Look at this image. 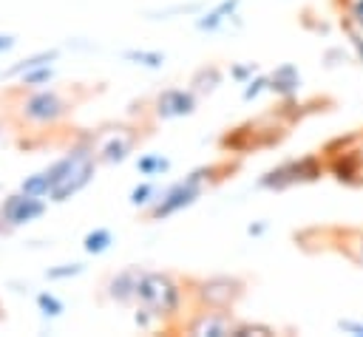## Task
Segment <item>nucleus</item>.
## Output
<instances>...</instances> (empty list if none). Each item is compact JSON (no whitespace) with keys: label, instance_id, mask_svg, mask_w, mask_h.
Listing matches in <instances>:
<instances>
[{"label":"nucleus","instance_id":"obj_1","mask_svg":"<svg viewBox=\"0 0 363 337\" xmlns=\"http://www.w3.org/2000/svg\"><path fill=\"white\" fill-rule=\"evenodd\" d=\"M136 300L142 306V323L147 317H167L179 312L182 303V289L170 275L162 272H142L139 289H136Z\"/></svg>","mask_w":363,"mask_h":337},{"label":"nucleus","instance_id":"obj_2","mask_svg":"<svg viewBox=\"0 0 363 337\" xmlns=\"http://www.w3.org/2000/svg\"><path fill=\"white\" fill-rule=\"evenodd\" d=\"M326 176V161L318 153H306V156H298V159H286L281 164H275L272 170H267L261 176V187L267 190H289V187H298V184H312L318 178Z\"/></svg>","mask_w":363,"mask_h":337},{"label":"nucleus","instance_id":"obj_3","mask_svg":"<svg viewBox=\"0 0 363 337\" xmlns=\"http://www.w3.org/2000/svg\"><path fill=\"white\" fill-rule=\"evenodd\" d=\"M216 173H218V167H201V170L190 173L184 181H176L173 187H167V190L159 195L156 207L150 210V218H167V215H173L176 210L193 204V201L201 195L204 181H207L210 176H216Z\"/></svg>","mask_w":363,"mask_h":337},{"label":"nucleus","instance_id":"obj_4","mask_svg":"<svg viewBox=\"0 0 363 337\" xmlns=\"http://www.w3.org/2000/svg\"><path fill=\"white\" fill-rule=\"evenodd\" d=\"M320 238V249L337 252L357 266H363V227H329V229H312Z\"/></svg>","mask_w":363,"mask_h":337},{"label":"nucleus","instance_id":"obj_5","mask_svg":"<svg viewBox=\"0 0 363 337\" xmlns=\"http://www.w3.org/2000/svg\"><path fill=\"white\" fill-rule=\"evenodd\" d=\"M193 292H196L199 303L207 306V309H230V306L244 295V283H241L238 278L218 275V278L199 280Z\"/></svg>","mask_w":363,"mask_h":337},{"label":"nucleus","instance_id":"obj_6","mask_svg":"<svg viewBox=\"0 0 363 337\" xmlns=\"http://www.w3.org/2000/svg\"><path fill=\"white\" fill-rule=\"evenodd\" d=\"M286 127H289L286 122H281L278 127H267V130H264L267 136L261 139V142H264V147L278 144V142L286 136ZM258 133H261V127H258V125H247V127H238L235 133H227L221 144H224V147H230V150H247L250 144H252V147H258V142L252 139V136H258Z\"/></svg>","mask_w":363,"mask_h":337},{"label":"nucleus","instance_id":"obj_7","mask_svg":"<svg viewBox=\"0 0 363 337\" xmlns=\"http://www.w3.org/2000/svg\"><path fill=\"white\" fill-rule=\"evenodd\" d=\"M235 323L233 317L224 314V309H207L201 314H196V320L187 326L190 334H199V337H224V334H233Z\"/></svg>","mask_w":363,"mask_h":337},{"label":"nucleus","instance_id":"obj_8","mask_svg":"<svg viewBox=\"0 0 363 337\" xmlns=\"http://www.w3.org/2000/svg\"><path fill=\"white\" fill-rule=\"evenodd\" d=\"M193 108H196V96H193V91H184V88H170V91L159 93V99H156V113L164 119L193 113Z\"/></svg>","mask_w":363,"mask_h":337},{"label":"nucleus","instance_id":"obj_9","mask_svg":"<svg viewBox=\"0 0 363 337\" xmlns=\"http://www.w3.org/2000/svg\"><path fill=\"white\" fill-rule=\"evenodd\" d=\"M269 91L278 93V96H284V99L295 96V93L301 91V74H298V68H295L292 62L278 65V68L269 74Z\"/></svg>","mask_w":363,"mask_h":337},{"label":"nucleus","instance_id":"obj_10","mask_svg":"<svg viewBox=\"0 0 363 337\" xmlns=\"http://www.w3.org/2000/svg\"><path fill=\"white\" fill-rule=\"evenodd\" d=\"M91 173H94V164H91V159H85V161H79L68 176H62L54 187H51V195L60 201V198H65L68 193H77L88 178H91Z\"/></svg>","mask_w":363,"mask_h":337},{"label":"nucleus","instance_id":"obj_11","mask_svg":"<svg viewBox=\"0 0 363 337\" xmlns=\"http://www.w3.org/2000/svg\"><path fill=\"white\" fill-rule=\"evenodd\" d=\"M40 212H43V201H37V195H28V193L14 195V198L6 204V215H9L11 224L31 221V218L40 215Z\"/></svg>","mask_w":363,"mask_h":337},{"label":"nucleus","instance_id":"obj_12","mask_svg":"<svg viewBox=\"0 0 363 337\" xmlns=\"http://www.w3.org/2000/svg\"><path fill=\"white\" fill-rule=\"evenodd\" d=\"M139 280H142V272H139V269H125L122 275L113 278L111 295H113L116 300H133V297H136V289H139Z\"/></svg>","mask_w":363,"mask_h":337},{"label":"nucleus","instance_id":"obj_13","mask_svg":"<svg viewBox=\"0 0 363 337\" xmlns=\"http://www.w3.org/2000/svg\"><path fill=\"white\" fill-rule=\"evenodd\" d=\"M62 110V105H60V99L57 96H51V93H40V96H34V99H28V105H26V113L31 116V119H54L57 113Z\"/></svg>","mask_w":363,"mask_h":337},{"label":"nucleus","instance_id":"obj_14","mask_svg":"<svg viewBox=\"0 0 363 337\" xmlns=\"http://www.w3.org/2000/svg\"><path fill=\"white\" fill-rule=\"evenodd\" d=\"M130 147H133V133H116V136H111V142L102 147V156H105L108 161H122V159L130 153Z\"/></svg>","mask_w":363,"mask_h":337},{"label":"nucleus","instance_id":"obj_15","mask_svg":"<svg viewBox=\"0 0 363 337\" xmlns=\"http://www.w3.org/2000/svg\"><path fill=\"white\" fill-rule=\"evenodd\" d=\"M235 6H238V0H224V3H221V6H216L204 20H199V28H216L224 17H230V14H233V8H235Z\"/></svg>","mask_w":363,"mask_h":337},{"label":"nucleus","instance_id":"obj_16","mask_svg":"<svg viewBox=\"0 0 363 337\" xmlns=\"http://www.w3.org/2000/svg\"><path fill=\"white\" fill-rule=\"evenodd\" d=\"M340 28H343V34L349 37V51H352V57H354L357 62H363V31L354 28L352 23H346V20H340Z\"/></svg>","mask_w":363,"mask_h":337},{"label":"nucleus","instance_id":"obj_17","mask_svg":"<svg viewBox=\"0 0 363 337\" xmlns=\"http://www.w3.org/2000/svg\"><path fill=\"white\" fill-rule=\"evenodd\" d=\"M218 79H221V74H218V68H201L196 76H193V88L196 91H213L216 85H218Z\"/></svg>","mask_w":363,"mask_h":337},{"label":"nucleus","instance_id":"obj_18","mask_svg":"<svg viewBox=\"0 0 363 337\" xmlns=\"http://www.w3.org/2000/svg\"><path fill=\"white\" fill-rule=\"evenodd\" d=\"M136 167H139V173H145V176H159V173H164V170L170 167V161H167L164 156H142Z\"/></svg>","mask_w":363,"mask_h":337},{"label":"nucleus","instance_id":"obj_19","mask_svg":"<svg viewBox=\"0 0 363 337\" xmlns=\"http://www.w3.org/2000/svg\"><path fill=\"white\" fill-rule=\"evenodd\" d=\"M346 23H352L354 28L363 31V0H343V17Z\"/></svg>","mask_w":363,"mask_h":337},{"label":"nucleus","instance_id":"obj_20","mask_svg":"<svg viewBox=\"0 0 363 337\" xmlns=\"http://www.w3.org/2000/svg\"><path fill=\"white\" fill-rule=\"evenodd\" d=\"M108 244H111V232H108V229H96V232H91V235L85 238V249H88V252H102Z\"/></svg>","mask_w":363,"mask_h":337},{"label":"nucleus","instance_id":"obj_21","mask_svg":"<svg viewBox=\"0 0 363 337\" xmlns=\"http://www.w3.org/2000/svg\"><path fill=\"white\" fill-rule=\"evenodd\" d=\"M244 334H275V329L264 323H235L233 337H244Z\"/></svg>","mask_w":363,"mask_h":337},{"label":"nucleus","instance_id":"obj_22","mask_svg":"<svg viewBox=\"0 0 363 337\" xmlns=\"http://www.w3.org/2000/svg\"><path fill=\"white\" fill-rule=\"evenodd\" d=\"M128 59H139L142 65L159 68L164 62V54H159V51H128Z\"/></svg>","mask_w":363,"mask_h":337},{"label":"nucleus","instance_id":"obj_23","mask_svg":"<svg viewBox=\"0 0 363 337\" xmlns=\"http://www.w3.org/2000/svg\"><path fill=\"white\" fill-rule=\"evenodd\" d=\"M261 91H269V76L250 79V82H247V88H244V99H255Z\"/></svg>","mask_w":363,"mask_h":337},{"label":"nucleus","instance_id":"obj_24","mask_svg":"<svg viewBox=\"0 0 363 337\" xmlns=\"http://www.w3.org/2000/svg\"><path fill=\"white\" fill-rule=\"evenodd\" d=\"M150 195H156V198H159L156 187H153V184H139V187L130 193V201H133V204H147V201H150Z\"/></svg>","mask_w":363,"mask_h":337},{"label":"nucleus","instance_id":"obj_25","mask_svg":"<svg viewBox=\"0 0 363 337\" xmlns=\"http://www.w3.org/2000/svg\"><path fill=\"white\" fill-rule=\"evenodd\" d=\"M337 329L343 334H352V337H363V320H354V317H343L337 320Z\"/></svg>","mask_w":363,"mask_h":337},{"label":"nucleus","instance_id":"obj_26","mask_svg":"<svg viewBox=\"0 0 363 337\" xmlns=\"http://www.w3.org/2000/svg\"><path fill=\"white\" fill-rule=\"evenodd\" d=\"M40 306L45 309V314H60V309H62L51 295H40Z\"/></svg>","mask_w":363,"mask_h":337},{"label":"nucleus","instance_id":"obj_27","mask_svg":"<svg viewBox=\"0 0 363 337\" xmlns=\"http://www.w3.org/2000/svg\"><path fill=\"white\" fill-rule=\"evenodd\" d=\"M252 71H255V65L250 62V65H241V68H235V71H233V76H235V79H247Z\"/></svg>","mask_w":363,"mask_h":337},{"label":"nucleus","instance_id":"obj_28","mask_svg":"<svg viewBox=\"0 0 363 337\" xmlns=\"http://www.w3.org/2000/svg\"><path fill=\"white\" fill-rule=\"evenodd\" d=\"M51 76V71L48 68H43V71H37V74H28L26 76V82H40V79H48Z\"/></svg>","mask_w":363,"mask_h":337},{"label":"nucleus","instance_id":"obj_29","mask_svg":"<svg viewBox=\"0 0 363 337\" xmlns=\"http://www.w3.org/2000/svg\"><path fill=\"white\" fill-rule=\"evenodd\" d=\"M264 229H267V224H252V227H250V235H261Z\"/></svg>","mask_w":363,"mask_h":337},{"label":"nucleus","instance_id":"obj_30","mask_svg":"<svg viewBox=\"0 0 363 337\" xmlns=\"http://www.w3.org/2000/svg\"><path fill=\"white\" fill-rule=\"evenodd\" d=\"M9 45H11V37H0V51L9 48Z\"/></svg>","mask_w":363,"mask_h":337}]
</instances>
